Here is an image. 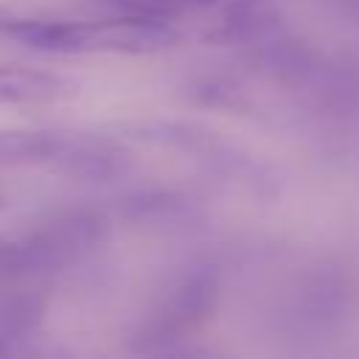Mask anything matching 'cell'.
Segmentation results:
<instances>
[{
    "label": "cell",
    "instance_id": "obj_1",
    "mask_svg": "<svg viewBox=\"0 0 359 359\" xmlns=\"http://www.w3.org/2000/svg\"><path fill=\"white\" fill-rule=\"evenodd\" d=\"M104 238V219L90 210H62L25 230L0 233V280L56 272L87 255Z\"/></svg>",
    "mask_w": 359,
    "mask_h": 359
},
{
    "label": "cell",
    "instance_id": "obj_2",
    "mask_svg": "<svg viewBox=\"0 0 359 359\" xmlns=\"http://www.w3.org/2000/svg\"><path fill=\"white\" fill-rule=\"evenodd\" d=\"M3 31L22 45L45 53H146L168 45L174 36L165 22L137 20L115 14L101 22H76V20H11Z\"/></svg>",
    "mask_w": 359,
    "mask_h": 359
},
{
    "label": "cell",
    "instance_id": "obj_3",
    "mask_svg": "<svg viewBox=\"0 0 359 359\" xmlns=\"http://www.w3.org/2000/svg\"><path fill=\"white\" fill-rule=\"evenodd\" d=\"M216 300H219V280H216V275L208 272V269L191 272L180 283V289L171 294V300L165 303V309L160 311L154 325L149 328V339L157 348L163 342L180 339L185 331L196 328L213 311Z\"/></svg>",
    "mask_w": 359,
    "mask_h": 359
},
{
    "label": "cell",
    "instance_id": "obj_4",
    "mask_svg": "<svg viewBox=\"0 0 359 359\" xmlns=\"http://www.w3.org/2000/svg\"><path fill=\"white\" fill-rule=\"evenodd\" d=\"M73 95V84L62 76L0 65V104H50Z\"/></svg>",
    "mask_w": 359,
    "mask_h": 359
},
{
    "label": "cell",
    "instance_id": "obj_5",
    "mask_svg": "<svg viewBox=\"0 0 359 359\" xmlns=\"http://www.w3.org/2000/svg\"><path fill=\"white\" fill-rule=\"evenodd\" d=\"M67 135L45 129H11L0 132V168L28 165V163H59Z\"/></svg>",
    "mask_w": 359,
    "mask_h": 359
},
{
    "label": "cell",
    "instance_id": "obj_6",
    "mask_svg": "<svg viewBox=\"0 0 359 359\" xmlns=\"http://www.w3.org/2000/svg\"><path fill=\"white\" fill-rule=\"evenodd\" d=\"M0 353H11V339L0 334Z\"/></svg>",
    "mask_w": 359,
    "mask_h": 359
},
{
    "label": "cell",
    "instance_id": "obj_7",
    "mask_svg": "<svg viewBox=\"0 0 359 359\" xmlns=\"http://www.w3.org/2000/svg\"><path fill=\"white\" fill-rule=\"evenodd\" d=\"M0 208H3V194H0Z\"/></svg>",
    "mask_w": 359,
    "mask_h": 359
}]
</instances>
